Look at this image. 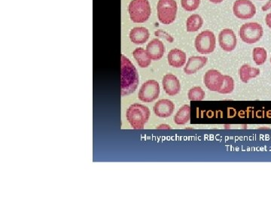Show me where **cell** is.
I'll return each instance as SVG.
<instances>
[{
    "mask_svg": "<svg viewBox=\"0 0 271 203\" xmlns=\"http://www.w3.org/2000/svg\"><path fill=\"white\" fill-rule=\"evenodd\" d=\"M139 75L131 61L121 55V96L133 94L138 87Z\"/></svg>",
    "mask_w": 271,
    "mask_h": 203,
    "instance_id": "obj_1",
    "label": "cell"
},
{
    "mask_svg": "<svg viewBox=\"0 0 271 203\" xmlns=\"http://www.w3.org/2000/svg\"><path fill=\"white\" fill-rule=\"evenodd\" d=\"M150 111L147 106L135 103L130 105L126 112V117L133 129H143L150 117Z\"/></svg>",
    "mask_w": 271,
    "mask_h": 203,
    "instance_id": "obj_2",
    "label": "cell"
},
{
    "mask_svg": "<svg viewBox=\"0 0 271 203\" xmlns=\"http://www.w3.org/2000/svg\"><path fill=\"white\" fill-rule=\"evenodd\" d=\"M130 20L134 23H145L152 14L149 0H132L128 6Z\"/></svg>",
    "mask_w": 271,
    "mask_h": 203,
    "instance_id": "obj_3",
    "label": "cell"
},
{
    "mask_svg": "<svg viewBox=\"0 0 271 203\" xmlns=\"http://www.w3.org/2000/svg\"><path fill=\"white\" fill-rule=\"evenodd\" d=\"M177 9V3L175 0H158L157 9L160 22L165 25L174 22Z\"/></svg>",
    "mask_w": 271,
    "mask_h": 203,
    "instance_id": "obj_4",
    "label": "cell"
},
{
    "mask_svg": "<svg viewBox=\"0 0 271 203\" xmlns=\"http://www.w3.org/2000/svg\"><path fill=\"white\" fill-rule=\"evenodd\" d=\"M264 30L258 23H246L240 30V39L246 44H255L262 38Z\"/></svg>",
    "mask_w": 271,
    "mask_h": 203,
    "instance_id": "obj_5",
    "label": "cell"
},
{
    "mask_svg": "<svg viewBox=\"0 0 271 203\" xmlns=\"http://www.w3.org/2000/svg\"><path fill=\"white\" fill-rule=\"evenodd\" d=\"M216 42L214 33L210 30H205L196 37L194 45L198 53L201 54H208L215 51Z\"/></svg>",
    "mask_w": 271,
    "mask_h": 203,
    "instance_id": "obj_6",
    "label": "cell"
},
{
    "mask_svg": "<svg viewBox=\"0 0 271 203\" xmlns=\"http://www.w3.org/2000/svg\"><path fill=\"white\" fill-rule=\"evenodd\" d=\"M160 95V85L155 80H148L145 82L139 91L138 98L143 102H152Z\"/></svg>",
    "mask_w": 271,
    "mask_h": 203,
    "instance_id": "obj_7",
    "label": "cell"
},
{
    "mask_svg": "<svg viewBox=\"0 0 271 203\" xmlns=\"http://www.w3.org/2000/svg\"><path fill=\"white\" fill-rule=\"evenodd\" d=\"M234 15L239 19H251L256 14V8L250 0H237L233 7Z\"/></svg>",
    "mask_w": 271,
    "mask_h": 203,
    "instance_id": "obj_8",
    "label": "cell"
},
{
    "mask_svg": "<svg viewBox=\"0 0 271 203\" xmlns=\"http://www.w3.org/2000/svg\"><path fill=\"white\" fill-rule=\"evenodd\" d=\"M224 76L216 70H210L206 73L204 77V83L211 91H219L223 83Z\"/></svg>",
    "mask_w": 271,
    "mask_h": 203,
    "instance_id": "obj_9",
    "label": "cell"
},
{
    "mask_svg": "<svg viewBox=\"0 0 271 203\" xmlns=\"http://www.w3.org/2000/svg\"><path fill=\"white\" fill-rule=\"evenodd\" d=\"M219 42L222 50L231 52L234 51L237 46V37L232 30L225 29L219 33Z\"/></svg>",
    "mask_w": 271,
    "mask_h": 203,
    "instance_id": "obj_10",
    "label": "cell"
},
{
    "mask_svg": "<svg viewBox=\"0 0 271 203\" xmlns=\"http://www.w3.org/2000/svg\"><path fill=\"white\" fill-rule=\"evenodd\" d=\"M162 85L166 94L170 97H174L180 92V82L174 75L167 74L164 76Z\"/></svg>",
    "mask_w": 271,
    "mask_h": 203,
    "instance_id": "obj_11",
    "label": "cell"
},
{
    "mask_svg": "<svg viewBox=\"0 0 271 203\" xmlns=\"http://www.w3.org/2000/svg\"><path fill=\"white\" fill-rule=\"evenodd\" d=\"M148 56L152 60H159L164 56L165 47L158 39H154L146 46Z\"/></svg>",
    "mask_w": 271,
    "mask_h": 203,
    "instance_id": "obj_12",
    "label": "cell"
},
{
    "mask_svg": "<svg viewBox=\"0 0 271 203\" xmlns=\"http://www.w3.org/2000/svg\"><path fill=\"white\" fill-rule=\"evenodd\" d=\"M174 108V103L171 100L164 99L155 103L153 110L155 115L165 118V117H170L173 114Z\"/></svg>",
    "mask_w": 271,
    "mask_h": 203,
    "instance_id": "obj_13",
    "label": "cell"
},
{
    "mask_svg": "<svg viewBox=\"0 0 271 203\" xmlns=\"http://www.w3.org/2000/svg\"><path fill=\"white\" fill-rule=\"evenodd\" d=\"M207 61H208V58L206 56H191L184 68V72L187 75L194 74L205 66Z\"/></svg>",
    "mask_w": 271,
    "mask_h": 203,
    "instance_id": "obj_14",
    "label": "cell"
},
{
    "mask_svg": "<svg viewBox=\"0 0 271 203\" xmlns=\"http://www.w3.org/2000/svg\"><path fill=\"white\" fill-rule=\"evenodd\" d=\"M167 59H168V63L170 66L174 67V68H181V67L184 66L186 62V53L182 51V50L174 48L169 52Z\"/></svg>",
    "mask_w": 271,
    "mask_h": 203,
    "instance_id": "obj_15",
    "label": "cell"
},
{
    "mask_svg": "<svg viewBox=\"0 0 271 203\" xmlns=\"http://www.w3.org/2000/svg\"><path fill=\"white\" fill-rule=\"evenodd\" d=\"M150 33L149 30L145 27H135L130 32V39L136 45H142L147 42L149 39Z\"/></svg>",
    "mask_w": 271,
    "mask_h": 203,
    "instance_id": "obj_16",
    "label": "cell"
},
{
    "mask_svg": "<svg viewBox=\"0 0 271 203\" xmlns=\"http://www.w3.org/2000/svg\"><path fill=\"white\" fill-rule=\"evenodd\" d=\"M259 69L251 67L250 65H247V64H244L240 69V80L243 83H248L249 80L252 79H255L257 76H259Z\"/></svg>",
    "mask_w": 271,
    "mask_h": 203,
    "instance_id": "obj_17",
    "label": "cell"
},
{
    "mask_svg": "<svg viewBox=\"0 0 271 203\" xmlns=\"http://www.w3.org/2000/svg\"><path fill=\"white\" fill-rule=\"evenodd\" d=\"M190 118H191V107L188 105H184L179 108L173 120L176 124L184 125L189 121Z\"/></svg>",
    "mask_w": 271,
    "mask_h": 203,
    "instance_id": "obj_18",
    "label": "cell"
},
{
    "mask_svg": "<svg viewBox=\"0 0 271 203\" xmlns=\"http://www.w3.org/2000/svg\"><path fill=\"white\" fill-rule=\"evenodd\" d=\"M133 55L139 66L141 68H147L150 65L152 59L148 56L146 50L143 49V48H136L133 52Z\"/></svg>",
    "mask_w": 271,
    "mask_h": 203,
    "instance_id": "obj_19",
    "label": "cell"
},
{
    "mask_svg": "<svg viewBox=\"0 0 271 203\" xmlns=\"http://www.w3.org/2000/svg\"><path fill=\"white\" fill-rule=\"evenodd\" d=\"M204 24V20L201 17L197 14L191 15L187 20L186 27L188 33L197 32L201 28Z\"/></svg>",
    "mask_w": 271,
    "mask_h": 203,
    "instance_id": "obj_20",
    "label": "cell"
},
{
    "mask_svg": "<svg viewBox=\"0 0 271 203\" xmlns=\"http://www.w3.org/2000/svg\"><path fill=\"white\" fill-rule=\"evenodd\" d=\"M234 81L231 76H224L223 83L218 92L221 94H229L234 91Z\"/></svg>",
    "mask_w": 271,
    "mask_h": 203,
    "instance_id": "obj_21",
    "label": "cell"
},
{
    "mask_svg": "<svg viewBox=\"0 0 271 203\" xmlns=\"http://www.w3.org/2000/svg\"><path fill=\"white\" fill-rule=\"evenodd\" d=\"M252 56L257 65H263L267 60V51L263 48H255L252 52Z\"/></svg>",
    "mask_w": 271,
    "mask_h": 203,
    "instance_id": "obj_22",
    "label": "cell"
},
{
    "mask_svg": "<svg viewBox=\"0 0 271 203\" xmlns=\"http://www.w3.org/2000/svg\"><path fill=\"white\" fill-rule=\"evenodd\" d=\"M206 94L200 87H194L190 89L188 97L191 101H202L205 98Z\"/></svg>",
    "mask_w": 271,
    "mask_h": 203,
    "instance_id": "obj_23",
    "label": "cell"
},
{
    "mask_svg": "<svg viewBox=\"0 0 271 203\" xmlns=\"http://www.w3.org/2000/svg\"><path fill=\"white\" fill-rule=\"evenodd\" d=\"M181 4L187 12H193L198 9L200 0H181Z\"/></svg>",
    "mask_w": 271,
    "mask_h": 203,
    "instance_id": "obj_24",
    "label": "cell"
},
{
    "mask_svg": "<svg viewBox=\"0 0 271 203\" xmlns=\"http://www.w3.org/2000/svg\"><path fill=\"white\" fill-rule=\"evenodd\" d=\"M265 21L267 27L271 29V13L267 14V16H266Z\"/></svg>",
    "mask_w": 271,
    "mask_h": 203,
    "instance_id": "obj_25",
    "label": "cell"
},
{
    "mask_svg": "<svg viewBox=\"0 0 271 203\" xmlns=\"http://www.w3.org/2000/svg\"><path fill=\"white\" fill-rule=\"evenodd\" d=\"M271 8V0H269L264 6H262V11L266 12V11L269 10Z\"/></svg>",
    "mask_w": 271,
    "mask_h": 203,
    "instance_id": "obj_26",
    "label": "cell"
},
{
    "mask_svg": "<svg viewBox=\"0 0 271 203\" xmlns=\"http://www.w3.org/2000/svg\"><path fill=\"white\" fill-rule=\"evenodd\" d=\"M157 129H171V127H170V125L167 124H162L160 125V126H158V127H157Z\"/></svg>",
    "mask_w": 271,
    "mask_h": 203,
    "instance_id": "obj_27",
    "label": "cell"
},
{
    "mask_svg": "<svg viewBox=\"0 0 271 203\" xmlns=\"http://www.w3.org/2000/svg\"><path fill=\"white\" fill-rule=\"evenodd\" d=\"M211 3H215V4H218V3H222L224 0H210Z\"/></svg>",
    "mask_w": 271,
    "mask_h": 203,
    "instance_id": "obj_28",
    "label": "cell"
},
{
    "mask_svg": "<svg viewBox=\"0 0 271 203\" xmlns=\"http://www.w3.org/2000/svg\"><path fill=\"white\" fill-rule=\"evenodd\" d=\"M259 1H263V0H259Z\"/></svg>",
    "mask_w": 271,
    "mask_h": 203,
    "instance_id": "obj_29",
    "label": "cell"
},
{
    "mask_svg": "<svg viewBox=\"0 0 271 203\" xmlns=\"http://www.w3.org/2000/svg\"><path fill=\"white\" fill-rule=\"evenodd\" d=\"M270 63H271V57H270Z\"/></svg>",
    "mask_w": 271,
    "mask_h": 203,
    "instance_id": "obj_30",
    "label": "cell"
}]
</instances>
